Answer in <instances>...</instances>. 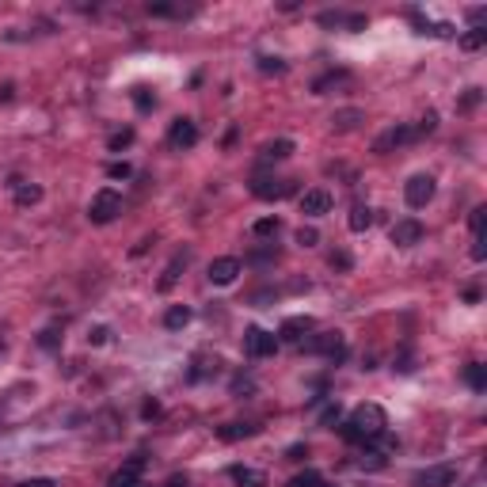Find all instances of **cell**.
Masks as SVG:
<instances>
[{
	"instance_id": "6da1fadb",
	"label": "cell",
	"mask_w": 487,
	"mask_h": 487,
	"mask_svg": "<svg viewBox=\"0 0 487 487\" xmlns=\"http://www.w3.org/2000/svg\"><path fill=\"white\" fill-rule=\"evenodd\" d=\"M385 426H388V415L381 411L377 404H358L351 411V419L339 426V434H343L346 442H373V438L385 434Z\"/></svg>"
},
{
	"instance_id": "7a4b0ae2",
	"label": "cell",
	"mask_w": 487,
	"mask_h": 487,
	"mask_svg": "<svg viewBox=\"0 0 487 487\" xmlns=\"http://www.w3.org/2000/svg\"><path fill=\"white\" fill-rule=\"evenodd\" d=\"M118 213H122V195H118V190H111V187L95 190V198L88 206V221L92 225H111Z\"/></svg>"
},
{
	"instance_id": "3957f363",
	"label": "cell",
	"mask_w": 487,
	"mask_h": 487,
	"mask_svg": "<svg viewBox=\"0 0 487 487\" xmlns=\"http://www.w3.org/2000/svg\"><path fill=\"white\" fill-rule=\"evenodd\" d=\"M274 351H278L274 332H263V327H248V332H244V354H248V358H271Z\"/></svg>"
},
{
	"instance_id": "277c9868",
	"label": "cell",
	"mask_w": 487,
	"mask_h": 487,
	"mask_svg": "<svg viewBox=\"0 0 487 487\" xmlns=\"http://www.w3.org/2000/svg\"><path fill=\"white\" fill-rule=\"evenodd\" d=\"M301 346L309 354H327L332 362H339L343 358V332H320L312 339H301Z\"/></svg>"
},
{
	"instance_id": "5b68a950",
	"label": "cell",
	"mask_w": 487,
	"mask_h": 487,
	"mask_svg": "<svg viewBox=\"0 0 487 487\" xmlns=\"http://www.w3.org/2000/svg\"><path fill=\"white\" fill-rule=\"evenodd\" d=\"M404 198H407L411 210H423V206L434 198V176H426V171L411 176V179H407V187H404Z\"/></svg>"
},
{
	"instance_id": "8992f818",
	"label": "cell",
	"mask_w": 487,
	"mask_h": 487,
	"mask_svg": "<svg viewBox=\"0 0 487 487\" xmlns=\"http://www.w3.org/2000/svg\"><path fill=\"white\" fill-rule=\"evenodd\" d=\"M293 190H297V183H293V179H267V176L251 179V195L267 198V202H271V198H290Z\"/></svg>"
},
{
	"instance_id": "52a82bcc",
	"label": "cell",
	"mask_w": 487,
	"mask_h": 487,
	"mask_svg": "<svg viewBox=\"0 0 487 487\" xmlns=\"http://www.w3.org/2000/svg\"><path fill=\"white\" fill-rule=\"evenodd\" d=\"M453 480H457L453 465H430V468H423V472H415L411 487H453Z\"/></svg>"
},
{
	"instance_id": "ba28073f",
	"label": "cell",
	"mask_w": 487,
	"mask_h": 487,
	"mask_svg": "<svg viewBox=\"0 0 487 487\" xmlns=\"http://www.w3.org/2000/svg\"><path fill=\"white\" fill-rule=\"evenodd\" d=\"M141 472H145V457H141V453H134V457L126 460V465L118 468L115 476H111V484H107V487H149V484L141 480Z\"/></svg>"
},
{
	"instance_id": "9c48e42d",
	"label": "cell",
	"mask_w": 487,
	"mask_h": 487,
	"mask_svg": "<svg viewBox=\"0 0 487 487\" xmlns=\"http://www.w3.org/2000/svg\"><path fill=\"white\" fill-rule=\"evenodd\" d=\"M393 244L396 248H415V244H423V237H426V229H423V221H415V217H404V221H396L393 225Z\"/></svg>"
},
{
	"instance_id": "30bf717a",
	"label": "cell",
	"mask_w": 487,
	"mask_h": 487,
	"mask_svg": "<svg viewBox=\"0 0 487 487\" xmlns=\"http://www.w3.org/2000/svg\"><path fill=\"white\" fill-rule=\"evenodd\" d=\"M168 145L176 153L195 149V145H198V126L190 118H176V122H171V129H168Z\"/></svg>"
},
{
	"instance_id": "8fae6325",
	"label": "cell",
	"mask_w": 487,
	"mask_h": 487,
	"mask_svg": "<svg viewBox=\"0 0 487 487\" xmlns=\"http://www.w3.org/2000/svg\"><path fill=\"white\" fill-rule=\"evenodd\" d=\"M301 213H304V217H324V213H332V195H327L324 187L304 190V195H301Z\"/></svg>"
},
{
	"instance_id": "7c38bea8",
	"label": "cell",
	"mask_w": 487,
	"mask_h": 487,
	"mask_svg": "<svg viewBox=\"0 0 487 487\" xmlns=\"http://www.w3.org/2000/svg\"><path fill=\"white\" fill-rule=\"evenodd\" d=\"M237 274H240V259H232V255H221V259L210 263V282L213 285H232Z\"/></svg>"
},
{
	"instance_id": "4fadbf2b",
	"label": "cell",
	"mask_w": 487,
	"mask_h": 487,
	"mask_svg": "<svg viewBox=\"0 0 487 487\" xmlns=\"http://www.w3.org/2000/svg\"><path fill=\"white\" fill-rule=\"evenodd\" d=\"M312 327H316V324H312V316H290L282 327H278V343H301Z\"/></svg>"
},
{
	"instance_id": "5bb4252c",
	"label": "cell",
	"mask_w": 487,
	"mask_h": 487,
	"mask_svg": "<svg viewBox=\"0 0 487 487\" xmlns=\"http://www.w3.org/2000/svg\"><path fill=\"white\" fill-rule=\"evenodd\" d=\"M415 137V129L411 126H388L385 134L373 141V153H388V149H396V145H407Z\"/></svg>"
},
{
	"instance_id": "9a60e30c",
	"label": "cell",
	"mask_w": 487,
	"mask_h": 487,
	"mask_svg": "<svg viewBox=\"0 0 487 487\" xmlns=\"http://www.w3.org/2000/svg\"><path fill=\"white\" fill-rule=\"evenodd\" d=\"M187 263H190V251H179V255L171 259V263H168V271H164V278H160V293H168L171 285L179 282V271H183Z\"/></svg>"
},
{
	"instance_id": "2e32d148",
	"label": "cell",
	"mask_w": 487,
	"mask_h": 487,
	"mask_svg": "<svg viewBox=\"0 0 487 487\" xmlns=\"http://www.w3.org/2000/svg\"><path fill=\"white\" fill-rule=\"evenodd\" d=\"M255 430H259L255 423H225L221 430H217V438L221 442H240V438H251Z\"/></svg>"
},
{
	"instance_id": "e0dca14e",
	"label": "cell",
	"mask_w": 487,
	"mask_h": 487,
	"mask_svg": "<svg viewBox=\"0 0 487 487\" xmlns=\"http://www.w3.org/2000/svg\"><path fill=\"white\" fill-rule=\"evenodd\" d=\"M187 324H190V309H187V304H171V309L164 312V327H168V332H183Z\"/></svg>"
},
{
	"instance_id": "ac0fdd59",
	"label": "cell",
	"mask_w": 487,
	"mask_h": 487,
	"mask_svg": "<svg viewBox=\"0 0 487 487\" xmlns=\"http://www.w3.org/2000/svg\"><path fill=\"white\" fill-rule=\"evenodd\" d=\"M465 381H468L472 393H484V388H487V365L484 362H468L465 365Z\"/></svg>"
},
{
	"instance_id": "d6986e66",
	"label": "cell",
	"mask_w": 487,
	"mask_h": 487,
	"mask_svg": "<svg viewBox=\"0 0 487 487\" xmlns=\"http://www.w3.org/2000/svg\"><path fill=\"white\" fill-rule=\"evenodd\" d=\"M12 190H15V202H20V206H34V202L42 198V187H34V183L12 179Z\"/></svg>"
},
{
	"instance_id": "ffe728a7",
	"label": "cell",
	"mask_w": 487,
	"mask_h": 487,
	"mask_svg": "<svg viewBox=\"0 0 487 487\" xmlns=\"http://www.w3.org/2000/svg\"><path fill=\"white\" fill-rule=\"evenodd\" d=\"M290 153H293V141H290V137H278V141L263 145V160H285Z\"/></svg>"
},
{
	"instance_id": "44dd1931",
	"label": "cell",
	"mask_w": 487,
	"mask_h": 487,
	"mask_svg": "<svg viewBox=\"0 0 487 487\" xmlns=\"http://www.w3.org/2000/svg\"><path fill=\"white\" fill-rule=\"evenodd\" d=\"M358 122H362V111H335V115H332V129H354V126H358Z\"/></svg>"
},
{
	"instance_id": "7402d4cb",
	"label": "cell",
	"mask_w": 487,
	"mask_h": 487,
	"mask_svg": "<svg viewBox=\"0 0 487 487\" xmlns=\"http://www.w3.org/2000/svg\"><path fill=\"white\" fill-rule=\"evenodd\" d=\"M373 225V210L369 206H354L351 210V232H365Z\"/></svg>"
},
{
	"instance_id": "603a6c76",
	"label": "cell",
	"mask_w": 487,
	"mask_h": 487,
	"mask_svg": "<svg viewBox=\"0 0 487 487\" xmlns=\"http://www.w3.org/2000/svg\"><path fill=\"white\" fill-rule=\"evenodd\" d=\"M487 42V31L484 27H472L468 34H460V50H468V54H472V50H480Z\"/></svg>"
},
{
	"instance_id": "cb8c5ba5",
	"label": "cell",
	"mask_w": 487,
	"mask_h": 487,
	"mask_svg": "<svg viewBox=\"0 0 487 487\" xmlns=\"http://www.w3.org/2000/svg\"><path fill=\"white\" fill-rule=\"evenodd\" d=\"M320 484H324V480H320V472H312V468H309V472H297L285 487H320Z\"/></svg>"
},
{
	"instance_id": "d4e9b609",
	"label": "cell",
	"mask_w": 487,
	"mask_h": 487,
	"mask_svg": "<svg viewBox=\"0 0 487 487\" xmlns=\"http://www.w3.org/2000/svg\"><path fill=\"white\" fill-rule=\"evenodd\" d=\"M251 232H255V237H274V232H278V217H259V221L251 225Z\"/></svg>"
},
{
	"instance_id": "484cf974",
	"label": "cell",
	"mask_w": 487,
	"mask_h": 487,
	"mask_svg": "<svg viewBox=\"0 0 487 487\" xmlns=\"http://www.w3.org/2000/svg\"><path fill=\"white\" fill-rule=\"evenodd\" d=\"M297 244H301V248H316V244H320V232L312 229V225H301V229H297Z\"/></svg>"
},
{
	"instance_id": "4316f807",
	"label": "cell",
	"mask_w": 487,
	"mask_h": 487,
	"mask_svg": "<svg viewBox=\"0 0 487 487\" xmlns=\"http://www.w3.org/2000/svg\"><path fill=\"white\" fill-rule=\"evenodd\" d=\"M134 103H137V111H153L156 107V95L149 88H134Z\"/></svg>"
},
{
	"instance_id": "83f0119b",
	"label": "cell",
	"mask_w": 487,
	"mask_h": 487,
	"mask_svg": "<svg viewBox=\"0 0 487 487\" xmlns=\"http://www.w3.org/2000/svg\"><path fill=\"white\" fill-rule=\"evenodd\" d=\"M57 343H61L57 327H46V332L38 335V346H42V351H57Z\"/></svg>"
},
{
	"instance_id": "f1b7e54d",
	"label": "cell",
	"mask_w": 487,
	"mask_h": 487,
	"mask_svg": "<svg viewBox=\"0 0 487 487\" xmlns=\"http://www.w3.org/2000/svg\"><path fill=\"white\" fill-rule=\"evenodd\" d=\"M129 141H134V129H118V134H111V153L126 149Z\"/></svg>"
},
{
	"instance_id": "f546056e",
	"label": "cell",
	"mask_w": 487,
	"mask_h": 487,
	"mask_svg": "<svg viewBox=\"0 0 487 487\" xmlns=\"http://www.w3.org/2000/svg\"><path fill=\"white\" fill-rule=\"evenodd\" d=\"M259 69L263 73H285V61L282 57H259Z\"/></svg>"
},
{
	"instance_id": "4dcf8cb0",
	"label": "cell",
	"mask_w": 487,
	"mask_h": 487,
	"mask_svg": "<svg viewBox=\"0 0 487 487\" xmlns=\"http://www.w3.org/2000/svg\"><path fill=\"white\" fill-rule=\"evenodd\" d=\"M434 129H438V115H434V111H426V115H423V122H419V129H415V134H434Z\"/></svg>"
},
{
	"instance_id": "1f68e13d",
	"label": "cell",
	"mask_w": 487,
	"mask_h": 487,
	"mask_svg": "<svg viewBox=\"0 0 487 487\" xmlns=\"http://www.w3.org/2000/svg\"><path fill=\"white\" fill-rule=\"evenodd\" d=\"M484 217H487V210H484V206H476V210H472V217H468V225H472V232H484Z\"/></svg>"
},
{
	"instance_id": "d6a6232c",
	"label": "cell",
	"mask_w": 487,
	"mask_h": 487,
	"mask_svg": "<svg viewBox=\"0 0 487 487\" xmlns=\"http://www.w3.org/2000/svg\"><path fill=\"white\" fill-rule=\"evenodd\" d=\"M107 176H111V179H129L134 171H129V164H111V168H107Z\"/></svg>"
},
{
	"instance_id": "836d02e7",
	"label": "cell",
	"mask_w": 487,
	"mask_h": 487,
	"mask_svg": "<svg viewBox=\"0 0 487 487\" xmlns=\"http://www.w3.org/2000/svg\"><path fill=\"white\" fill-rule=\"evenodd\" d=\"M332 267H335V271H351V255H346V251H335Z\"/></svg>"
},
{
	"instance_id": "e575fe53",
	"label": "cell",
	"mask_w": 487,
	"mask_h": 487,
	"mask_svg": "<svg viewBox=\"0 0 487 487\" xmlns=\"http://www.w3.org/2000/svg\"><path fill=\"white\" fill-rule=\"evenodd\" d=\"M107 335H111V332H107V327H92V335H88V343H92V346H103V343H107Z\"/></svg>"
},
{
	"instance_id": "d590c367",
	"label": "cell",
	"mask_w": 487,
	"mask_h": 487,
	"mask_svg": "<svg viewBox=\"0 0 487 487\" xmlns=\"http://www.w3.org/2000/svg\"><path fill=\"white\" fill-rule=\"evenodd\" d=\"M476 103H480V88H472V92H468L465 99H460V107H465V111H472Z\"/></svg>"
},
{
	"instance_id": "8d00e7d4",
	"label": "cell",
	"mask_w": 487,
	"mask_h": 487,
	"mask_svg": "<svg viewBox=\"0 0 487 487\" xmlns=\"http://www.w3.org/2000/svg\"><path fill=\"white\" fill-rule=\"evenodd\" d=\"M149 12L153 15H176V8H171V4H149Z\"/></svg>"
},
{
	"instance_id": "74e56055",
	"label": "cell",
	"mask_w": 487,
	"mask_h": 487,
	"mask_svg": "<svg viewBox=\"0 0 487 487\" xmlns=\"http://www.w3.org/2000/svg\"><path fill=\"white\" fill-rule=\"evenodd\" d=\"M468 20H472V27H480V23L487 20V12H484V8H472V12H468Z\"/></svg>"
},
{
	"instance_id": "f35d334b",
	"label": "cell",
	"mask_w": 487,
	"mask_h": 487,
	"mask_svg": "<svg viewBox=\"0 0 487 487\" xmlns=\"http://www.w3.org/2000/svg\"><path fill=\"white\" fill-rule=\"evenodd\" d=\"M15 487H57L54 480H23V484H15Z\"/></svg>"
},
{
	"instance_id": "ab89813d",
	"label": "cell",
	"mask_w": 487,
	"mask_h": 487,
	"mask_svg": "<svg viewBox=\"0 0 487 487\" xmlns=\"http://www.w3.org/2000/svg\"><path fill=\"white\" fill-rule=\"evenodd\" d=\"M251 259H255V263H271V259H278V251H255Z\"/></svg>"
},
{
	"instance_id": "60d3db41",
	"label": "cell",
	"mask_w": 487,
	"mask_h": 487,
	"mask_svg": "<svg viewBox=\"0 0 487 487\" xmlns=\"http://www.w3.org/2000/svg\"><path fill=\"white\" fill-rule=\"evenodd\" d=\"M15 95V84H0V103H8Z\"/></svg>"
},
{
	"instance_id": "b9f144b4",
	"label": "cell",
	"mask_w": 487,
	"mask_h": 487,
	"mask_svg": "<svg viewBox=\"0 0 487 487\" xmlns=\"http://www.w3.org/2000/svg\"><path fill=\"white\" fill-rule=\"evenodd\" d=\"M301 457H309V449H304V446H293V449H290V460H301Z\"/></svg>"
},
{
	"instance_id": "7bdbcfd3",
	"label": "cell",
	"mask_w": 487,
	"mask_h": 487,
	"mask_svg": "<svg viewBox=\"0 0 487 487\" xmlns=\"http://www.w3.org/2000/svg\"><path fill=\"white\" fill-rule=\"evenodd\" d=\"M164 487H187V480H183V476H171V480L164 484Z\"/></svg>"
},
{
	"instance_id": "ee69618b",
	"label": "cell",
	"mask_w": 487,
	"mask_h": 487,
	"mask_svg": "<svg viewBox=\"0 0 487 487\" xmlns=\"http://www.w3.org/2000/svg\"><path fill=\"white\" fill-rule=\"evenodd\" d=\"M320 487H335V484H320Z\"/></svg>"
}]
</instances>
